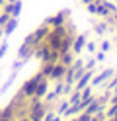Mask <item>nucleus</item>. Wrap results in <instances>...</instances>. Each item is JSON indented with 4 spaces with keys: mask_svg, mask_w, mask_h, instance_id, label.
I'll return each instance as SVG.
<instances>
[{
    "mask_svg": "<svg viewBox=\"0 0 117 121\" xmlns=\"http://www.w3.org/2000/svg\"><path fill=\"white\" fill-rule=\"evenodd\" d=\"M47 90H49V80H47V78H43V80H39V82H37L33 96H35V98H39V100H43V96L47 94Z\"/></svg>",
    "mask_w": 117,
    "mask_h": 121,
    "instance_id": "39448f33",
    "label": "nucleus"
},
{
    "mask_svg": "<svg viewBox=\"0 0 117 121\" xmlns=\"http://www.w3.org/2000/svg\"><path fill=\"white\" fill-rule=\"evenodd\" d=\"M84 49H88V53H96L98 51V43H94V41H86V47Z\"/></svg>",
    "mask_w": 117,
    "mask_h": 121,
    "instance_id": "412c9836",
    "label": "nucleus"
},
{
    "mask_svg": "<svg viewBox=\"0 0 117 121\" xmlns=\"http://www.w3.org/2000/svg\"><path fill=\"white\" fill-rule=\"evenodd\" d=\"M86 41H88V35H86V33L76 35L72 39V47H70V51H72L74 55H80V53L84 51V47H86Z\"/></svg>",
    "mask_w": 117,
    "mask_h": 121,
    "instance_id": "7ed1b4c3",
    "label": "nucleus"
},
{
    "mask_svg": "<svg viewBox=\"0 0 117 121\" xmlns=\"http://www.w3.org/2000/svg\"><path fill=\"white\" fill-rule=\"evenodd\" d=\"M16 27H18V18H14V16H12V18L4 24V37L12 35V33L16 31Z\"/></svg>",
    "mask_w": 117,
    "mask_h": 121,
    "instance_id": "0eeeda50",
    "label": "nucleus"
},
{
    "mask_svg": "<svg viewBox=\"0 0 117 121\" xmlns=\"http://www.w3.org/2000/svg\"><path fill=\"white\" fill-rule=\"evenodd\" d=\"M105 121H117V115H115V117H109V119H105Z\"/></svg>",
    "mask_w": 117,
    "mask_h": 121,
    "instance_id": "c756f323",
    "label": "nucleus"
},
{
    "mask_svg": "<svg viewBox=\"0 0 117 121\" xmlns=\"http://www.w3.org/2000/svg\"><path fill=\"white\" fill-rule=\"evenodd\" d=\"M6 49H8V43L2 41V43H0V57H4V55H6Z\"/></svg>",
    "mask_w": 117,
    "mask_h": 121,
    "instance_id": "a878e982",
    "label": "nucleus"
},
{
    "mask_svg": "<svg viewBox=\"0 0 117 121\" xmlns=\"http://www.w3.org/2000/svg\"><path fill=\"white\" fill-rule=\"evenodd\" d=\"M0 12H2V8H0Z\"/></svg>",
    "mask_w": 117,
    "mask_h": 121,
    "instance_id": "f704fd0d",
    "label": "nucleus"
},
{
    "mask_svg": "<svg viewBox=\"0 0 117 121\" xmlns=\"http://www.w3.org/2000/svg\"><path fill=\"white\" fill-rule=\"evenodd\" d=\"M80 100H82V92H80V90H74V88H72V92H70V96H68V102H70V105L78 104Z\"/></svg>",
    "mask_w": 117,
    "mask_h": 121,
    "instance_id": "f8f14e48",
    "label": "nucleus"
},
{
    "mask_svg": "<svg viewBox=\"0 0 117 121\" xmlns=\"http://www.w3.org/2000/svg\"><path fill=\"white\" fill-rule=\"evenodd\" d=\"M96 60H98V63H104V60H105V53L104 51H96Z\"/></svg>",
    "mask_w": 117,
    "mask_h": 121,
    "instance_id": "b1692460",
    "label": "nucleus"
},
{
    "mask_svg": "<svg viewBox=\"0 0 117 121\" xmlns=\"http://www.w3.org/2000/svg\"><path fill=\"white\" fill-rule=\"evenodd\" d=\"M23 63H26V60H22V59H18V60H16V63H14V66H12V69H14V70H18V69H22V66H23Z\"/></svg>",
    "mask_w": 117,
    "mask_h": 121,
    "instance_id": "bb28decb",
    "label": "nucleus"
},
{
    "mask_svg": "<svg viewBox=\"0 0 117 121\" xmlns=\"http://www.w3.org/2000/svg\"><path fill=\"white\" fill-rule=\"evenodd\" d=\"M96 65H98L96 57H94V59H88V60H84V69H86V70H94V69H96Z\"/></svg>",
    "mask_w": 117,
    "mask_h": 121,
    "instance_id": "a211bd4d",
    "label": "nucleus"
},
{
    "mask_svg": "<svg viewBox=\"0 0 117 121\" xmlns=\"http://www.w3.org/2000/svg\"><path fill=\"white\" fill-rule=\"evenodd\" d=\"M98 6H100V2H90V4H86V8H88V12L90 14H94V16H98Z\"/></svg>",
    "mask_w": 117,
    "mask_h": 121,
    "instance_id": "6ab92c4d",
    "label": "nucleus"
},
{
    "mask_svg": "<svg viewBox=\"0 0 117 121\" xmlns=\"http://www.w3.org/2000/svg\"><path fill=\"white\" fill-rule=\"evenodd\" d=\"M90 113H86V111H82V113H78V121H90Z\"/></svg>",
    "mask_w": 117,
    "mask_h": 121,
    "instance_id": "393cba45",
    "label": "nucleus"
},
{
    "mask_svg": "<svg viewBox=\"0 0 117 121\" xmlns=\"http://www.w3.org/2000/svg\"><path fill=\"white\" fill-rule=\"evenodd\" d=\"M104 4H105V8H107L109 12H111V14H113V12H117V4H115V2H109V0H104Z\"/></svg>",
    "mask_w": 117,
    "mask_h": 121,
    "instance_id": "4be33fe9",
    "label": "nucleus"
},
{
    "mask_svg": "<svg viewBox=\"0 0 117 121\" xmlns=\"http://www.w3.org/2000/svg\"><path fill=\"white\" fill-rule=\"evenodd\" d=\"M0 37H4V27L0 26Z\"/></svg>",
    "mask_w": 117,
    "mask_h": 121,
    "instance_id": "c85d7f7f",
    "label": "nucleus"
},
{
    "mask_svg": "<svg viewBox=\"0 0 117 121\" xmlns=\"http://www.w3.org/2000/svg\"><path fill=\"white\" fill-rule=\"evenodd\" d=\"M107 117H105V111L104 109H100V111H96L94 115L90 117V121H105Z\"/></svg>",
    "mask_w": 117,
    "mask_h": 121,
    "instance_id": "f3484780",
    "label": "nucleus"
},
{
    "mask_svg": "<svg viewBox=\"0 0 117 121\" xmlns=\"http://www.w3.org/2000/svg\"><path fill=\"white\" fill-rule=\"evenodd\" d=\"M16 76H18V74H16V70H14V72L10 74V78H8V80L4 82V84H2V88H0V94H2V92H6V90L10 88V84H12V82L16 80Z\"/></svg>",
    "mask_w": 117,
    "mask_h": 121,
    "instance_id": "2eb2a0df",
    "label": "nucleus"
},
{
    "mask_svg": "<svg viewBox=\"0 0 117 121\" xmlns=\"http://www.w3.org/2000/svg\"><path fill=\"white\" fill-rule=\"evenodd\" d=\"M66 69L68 66H65L62 63H55V69H53V74H51V80H62L65 78V74H66Z\"/></svg>",
    "mask_w": 117,
    "mask_h": 121,
    "instance_id": "20e7f679",
    "label": "nucleus"
},
{
    "mask_svg": "<svg viewBox=\"0 0 117 121\" xmlns=\"http://www.w3.org/2000/svg\"><path fill=\"white\" fill-rule=\"evenodd\" d=\"M6 2H16V0H6Z\"/></svg>",
    "mask_w": 117,
    "mask_h": 121,
    "instance_id": "473e14b6",
    "label": "nucleus"
},
{
    "mask_svg": "<svg viewBox=\"0 0 117 121\" xmlns=\"http://www.w3.org/2000/svg\"><path fill=\"white\" fill-rule=\"evenodd\" d=\"M12 16H10V14H6V12H0V26H2L4 27V24H6V22L8 20H10Z\"/></svg>",
    "mask_w": 117,
    "mask_h": 121,
    "instance_id": "5701e85b",
    "label": "nucleus"
},
{
    "mask_svg": "<svg viewBox=\"0 0 117 121\" xmlns=\"http://www.w3.org/2000/svg\"><path fill=\"white\" fill-rule=\"evenodd\" d=\"M115 47H117V39H115Z\"/></svg>",
    "mask_w": 117,
    "mask_h": 121,
    "instance_id": "72a5a7b5",
    "label": "nucleus"
},
{
    "mask_svg": "<svg viewBox=\"0 0 117 121\" xmlns=\"http://www.w3.org/2000/svg\"><path fill=\"white\" fill-rule=\"evenodd\" d=\"M68 108H70V102H68V98H66V100H62V102L57 105V113H59V115H65Z\"/></svg>",
    "mask_w": 117,
    "mask_h": 121,
    "instance_id": "ddd939ff",
    "label": "nucleus"
},
{
    "mask_svg": "<svg viewBox=\"0 0 117 121\" xmlns=\"http://www.w3.org/2000/svg\"><path fill=\"white\" fill-rule=\"evenodd\" d=\"M72 60H74V53H72V51L62 53V55L59 57V63H62L65 66H70V65H72Z\"/></svg>",
    "mask_w": 117,
    "mask_h": 121,
    "instance_id": "6e6552de",
    "label": "nucleus"
},
{
    "mask_svg": "<svg viewBox=\"0 0 117 121\" xmlns=\"http://www.w3.org/2000/svg\"><path fill=\"white\" fill-rule=\"evenodd\" d=\"M66 20H68V10H62V12L57 14V16L47 18V20H45V24L49 26V27H59V26H65V24H66Z\"/></svg>",
    "mask_w": 117,
    "mask_h": 121,
    "instance_id": "f03ea898",
    "label": "nucleus"
},
{
    "mask_svg": "<svg viewBox=\"0 0 117 121\" xmlns=\"http://www.w3.org/2000/svg\"><path fill=\"white\" fill-rule=\"evenodd\" d=\"M43 78H45L43 74H41V72H37L33 78H29V80L26 82V84L22 86L20 94H22V96H26V98H31V96H33V92H35V86H37V82H39V80H43ZM47 80H49V78H47Z\"/></svg>",
    "mask_w": 117,
    "mask_h": 121,
    "instance_id": "f257e3e1",
    "label": "nucleus"
},
{
    "mask_svg": "<svg viewBox=\"0 0 117 121\" xmlns=\"http://www.w3.org/2000/svg\"><path fill=\"white\" fill-rule=\"evenodd\" d=\"M94 31H96L98 35H104V33H107L109 31V24L104 20V22H98L96 24V27H94Z\"/></svg>",
    "mask_w": 117,
    "mask_h": 121,
    "instance_id": "9d476101",
    "label": "nucleus"
},
{
    "mask_svg": "<svg viewBox=\"0 0 117 121\" xmlns=\"http://www.w3.org/2000/svg\"><path fill=\"white\" fill-rule=\"evenodd\" d=\"M29 57H33V47L27 43H22V47L18 49V59H29Z\"/></svg>",
    "mask_w": 117,
    "mask_h": 121,
    "instance_id": "423d86ee",
    "label": "nucleus"
},
{
    "mask_svg": "<svg viewBox=\"0 0 117 121\" xmlns=\"http://www.w3.org/2000/svg\"><path fill=\"white\" fill-rule=\"evenodd\" d=\"M55 100H59L57 92H55V90H47V94L43 96V104H45V105H51Z\"/></svg>",
    "mask_w": 117,
    "mask_h": 121,
    "instance_id": "1a4fd4ad",
    "label": "nucleus"
},
{
    "mask_svg": "<svg viewBox=\"0 0 117 121\" xmlns=\"http://www.w3.org/2000/svg\"><path fill=\"white\" fill-rule=\"evenodd\" d=\"M82 2H84V4H90V2H94V0H82Z\"/></svg>",
    "mask_w": 117,
    "mask_h": 121,
    "instance_id": "7c9ffc66",
    "label": "nucleus"
},
{
    "mask_svg": "<svg viewBox=\"0 0 117 121\" xmlns=\"http://www.w3.org/2000/svg\"><path fill=\"white\" fill-rule=\"evenodd\" d=\"M22 6H23L22 0H16V2H14V8H12V16H14V18H20V14H22Z\"/></svg>",
    "mask_w": 117,
    "mask_h": 121,
    "instance_id": "4468645a",
    "label": "nucleus"
},
{
    "mask_svg": "<svg viewBox=\"0 0 117 121\" xmlns=\"http://www.w3.org/2000/svg\"><path fill=\"white\" fill-rule=\"evenodd\" d=\"M113 92H117V84H115V88H113Z\"/></svg>",
    "mask_w": 117,
    "mask_h": 121,
    "instance_id": "2f4dec72",
    "label": "nucleus"
},
{
    "mask_svg": "<svg viewBox=\"0 0 117 121\" xmlns=\"http://www.w3.org/2000/svg\"><path fill=\"white\" fill-rule=\"evenodd\" d=\"M0 59H2V57H0Z\"/></svg>",
    "mask_w": 117,
    "mask_h": 121,
    "instance_id": "c9c22d12",
    "label": "nucleus"
},
{
    "mask_svg": "<svg viewBox=\"0 0 117 121\" xmlns=\"http://www.w3.org/2000/svg\"><path fill=\"white\" fill-rule=\"evenodd\" d=\"M53 69H55V63H45V65L41 66V70H39V72H41V74H43L45 78H49V80H51V74H53Z\"/></svg>",
    "mask_w": 117,
    "mask_h": 121,
    "instance_id": "9b49d317",
    "label": "nucleus"
},
{
    "mask_svg": "<svg viewBox=\"0 0 117 121\" xmlns=\"http://www.w3.org/2000/svg\"><path fill=\"white\" fill-rule=\"evenodd\" d=\"M109 14H111V12H109V10L105 8V4H104V2H100V6H98V16L105 20V18L109 16Z\"/></svg>",
    "mask_w": 117,
    "mask_h": 121,
    "instance_id": "dca6fc26",
    "label": "nucleus"
},
{
    "mask_svg": "<svg viewBox=\"0 0 117 121\" xmlns=\"http://www.w3.org/2000/svg\"><path fill=\"white\" fill-rule=\"evenodd\" d=\"M109 49H111V41H107V39H104L100 43V51H104V53H107Z\"/></svg>",
    "mask_w": 117,
    "mask_h": 121,
    "instance_id": "aec40b11",
    "label": "nucleus"
},
{
    "mask_svg": "<svg viewBox=\"0 0 117 121\" xmlns=\"http://www.w3.org/2000/svg\"><path fill=\"white\" fill-rule=\"evenodd\" d=\"M16 121H31V119H29V117L26 115V117H18V119H16Z\"/></svg>",
    "mask_w": 117,
    "mask_h": 121,
    "instance_id": "cd10ccee",
    "label": "nucleus"
}]
</instances>
